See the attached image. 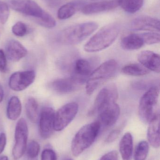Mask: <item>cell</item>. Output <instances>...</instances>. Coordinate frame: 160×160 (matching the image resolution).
<instances>
[{
  "label": "cell",
  "instance_id": "6da1fadb",
  "mask_svg": "<svg viewBox=\"0 0 160 160\" xmlns=\"http://www.w3.org/2000/svg\"><path fill=\"white\" fill-rule=\"evenodd\" d=\"M8 4L13 10L34 18L35 21L43 27L52 28L56 25L53 17L33 0H9Z\"/></svg>",
  "mask_w": 160,
  "mask_h": 160
},
{
  "label": "cell",
  "instance_id": "7a4b0ae2",
  "mask_svg": "<svg viewBox=\"0 0 160 160\" xmlns=\"http://www.w3.org/2000/svg\"><path fill=\"white\" fill-rule=\"evenodd\" d=\"M121 30L118 23L108 24L98 31L84 47L85 51L94 52L103 50L110 47L117 38Z\"/></svg>",
  "mask_w": 160,
  "mask_h": 160
},
{
  "label": "cell",
  "instance_id": "3957f363",
  "mask_svg": "<svg viewBox=\"0 0 160 160\" xmlns=\"http://www.w3.org/2000/svg\"><path fill=\"white\" fill-rule=\"evenodd\" d=\"M98 27L94 22H87L69 26L57 36V41L63 45H74L80 43L92 34Z\"/></svg>",
  "mask_w": 160,
  "mask_h": 160
},
{
  "label": "cell",
  "instance_id": "277c9868",
  "mask_svg": "<svg viewBox=\"0 0 160 160\" xmlns=\"http://www.w3.org/2000/svg\"><path fill=\"white\" fill-rule=\"evenodd\" d=\"M100 131V124L98 121L82 127L75 134L71 142V150L73 156L79 157L89 148L95 141Z\"/></svg>",
  "mask_w": 160,
  "mask_h": 160
},
{
  "label": "cell",
  "instance_id": "5b68a950",
  "mask_svg": "<svg viewBox=\"0 0 160 160\" xmlns=\"http://www.w3.org/2000/svg\"><path fill=\"white\" fill-rule=\"evenodd\" d=\"M118 68V63L112 59L106 61L93 70L86 80V93L88 95H92L98 88L113 78Z\"/></svg>",
  "mask_w": 160,
  "mask_h": 160
},
{
  "label": "cell",
  "instance_id": "8992f818",
  "mask_svg": "<svg viewBox=\"0 0 160 160\" xmlns=\"http://www.w3.org/2000/svg\"><path fill=\"white\" fill-rule=\"evenodd\" d=\"M159 88L157 86L150 87L143 95L139 105V115L143 122L149 123L153 118L158 113Z\"/></svg>",
  "mask_w": 160,
  "mask_h": 160
},
{
  "label": "cell",
  "instance_id": "52a82bcc",
  "mask_svg": "<svg viewBox=\"0 0 160 160\" xmlns=\"http://www.w3.org/2000/svg\"><path fill=\"white\" fill-rule=\"evenodd\" d=\"M118 98V89L116 85L114 83L107 85L98 94L88 114L91 116L97 115L105 106L116 102Z\"/></svg>",
  "mask_w": 160,
  "mask_h": 160
},
{
  "label": "cell",
  "instance_id": "ba28073f",
  "mask_svg": "<svg viewBox=\"0 0 160 160\" xmlns=\"http://www.w3.org/2000/svg\"><path fill=\"white\" fill-rule=\"evenodd\" d=\"M28 137V128L24 118H20L16 125L15 132V144L12 155L15 160L21 158L26 151Z\"/></svg>",
  "mask_w": 160,
  "mask_h": 160
},
{
  "label": "cell",
  "instance_id": "9c48e42d",
  "mask_svg": "<svg viewBox=\"0 0 160 160\" xmlns=\"http://www.w3.org/2000/svg\"><path fill=\"white\" fill-rule=\"evenodd\" d=\"M79 111V105L75 102H69L61 107L55 113L54 130L61 131L74 119Z\"/></svg>",
  "mask_w": 160,
  "mask_h": 160
},
{
  "label": "cell",
  "instance_id": "30bf717a",
  "mask_svg": "<svg viewBox=\"0 0 160 160\" xmlns=\"http://www.w3.org/2000/svg\"><path fill=\"white\" fill-rule=\"evenodd\" d=\"M55 112L52 107H43L39 117V130L42 139L50 137L54 130V119Z\"/></svg>",
  "mask_w": 160,
  "mask_h": 160
},
{
  "label": "cell",
  "instance_id": "8fae6325",
  "mask_svg": "<svg viewBox=\"0 0 160 160\" xmlns=\"http://www.w3.org/2000/svg\"><path fill=\"white\" fill-rule=\"evenodd\" d=\"M35 77V73L34 70L18 71L11 75L8 85L14 91H22L34 82Z\"/></svg>",
  "mask_w": 160,
  "mask_h": 160
},
{
  "label": "cell",
  "instance_id": "7c38bea8",
  "mask_svg": "<svg viewBox=\"0 0 160 160\" xmlns=\"http://www.w3.org/2000/svg\"><path fill=\"white\" fill-rule=\"evenodd\" d=\"M120 109L116 102H113L102 108L97 114L98 120L101 128H109L113 126L119 118Z\"/></svg>",
  "mask_w": 160,
  "mask_h": 160
},
{
  "label": "cell",
  "instance_id": "4fadbf2b",
  "mask_svg": "<svg viewBox=\"0 0 160 160\" xmlns=\"http://www.w3.org/2000/svg\"><path fill=\"white\" fill-rule=\"evenodd\" d=\"M83 83L81 80L71 77L53 81L49 84V88L58 94H66L78 90Z\"/></svg>",
  "mask_w": 160,
  "mask_h": 160
},
{
  "label": "cell",
  "instance_id": "5bb4252c",
  "mask_svg": "<svg viewBox=\"0 0 160 160\" xmlns=\"http://www.w3.org/2000/svg\"><path fill=\"white\" fill-rule=\"evenodd\" d=\"M129 27L133 31L159 32L160 21L150 16H141L133 19L130 23Z\"/></svg>",
  "mask_w": 160,
  "mask_h": 160
},
{
  "label": "cell",
  "instance_id": "9a60e30c",
  "mask_svg": "<svg viewBox=\"0 0 160 160\" xmlns=\"http://www.w3.org/2000/svg\"><path fill=\"white\" fill-rule=\"evenodd\" d=\"M160 56L157 53L151 51L141 52L138 56V60L141 64L149 71L157 73L160 71Z\"/></svg>",
  "mask_w": 160,
  "mask_h": 160
},
{
  "label": "cell",
  "instance_id": "2e32d148",
  "mask_svg": "<svg viewBox=\"0 0 160 160\" xmlns=\"http://www.w3.org/2000/svg\"><path fill=\"white\" fill-rule=\"evenodd\" d=\"M118 6L117 0L100 1L85 5L82 8L81 11L85 15L97 14L113 10Z\"/></svg>",
  "mask_w": 160,
  "mask_h": 160
},
{
  "label": "cell",
  "instance_id": "e0dca14e",
  "mask_svg": "<svg viewBox=\"0 0 160 160\" xmlns=\"http://www.w3.org/2000/svg\"><path fill=\"white\" fill-rule=\"evenodd\" d=\"M93 64L85 59H78L75 60L72 68V77L77 78L85 82L93 71Z\"/></svg>",
  "mask_w": 160,
  "mask_h": 160
},
{
  "label": "cell",
  "instance_id": "ac0fdd59",
  "mask_svg": "<svg viewBox=\"0 0 160 160\" xmlns=\"http://www.w3.org/2000/svg\"><path fill=\"white\" fill-rule=\"evenodd\" d=\"M26 49L19 42L11 40L6 47V55L10 61L18 62L27 55Z\"/></svg>",
  "mask_w": 160,
  "mask_h": 160
},
{
  "label": "cell",
  "instance_id": "d6986e66",
  "mask_svg": "<svg viewBox=\"0 0 160 160\" xmlns=\"http://www.w3.org/2000/svg\"><path fill=\"white\" fill-rule=\"evenodd\" d=\"M147 137L150 144L155 148L160 147V116L157 114L149 122Z\"/></svg>",
  "mask_w": 160,
  "mask_h": 160
},
{
  "label": "cell",
  "instance_id": "ffe728a7",
  "mask_svg": "<svg viewBox=\"0 0 160 160\" xmlns=\"http://www.w3.org/2000/svg\"><path fill=\"white\" fill-rule=\"evenodd\" d=\"M84 2L83 1H73L64 5L58 9L57 17L60 20L69 18L73 16L78 10L82 8Z\"/></svg>",
  "mask_w": 160,
  "mask_h": 160
},
{
  "label": "cell",
  "instance_id": "44dd1931",
  "mask_svg": "<svg viewBox=\"0 0 160 160\" xmlns=\"http://www.w3.org/2000/svg\"><path fill=\"white\" fill-rule=\"evenodd\" d=\"M140 34L132 33L124 37L121 41L123 49L132 51L141 48L144 45Z\"/></svg>",
  "mask_w": 160,
  "mask_h": 160
},
{
  "label": "cell",
  "instance_id": "7402d4cb",
  "mask_svg": "<svg viewBox=\"0 0 160 160\" xmlns=\"http://www.w3.org/2000/svg\"><path fill=\"white\" fill-rule=\"evenodd\" d=\"M119 151L123 160H132L133 153V137L131 133H125L119 143Z\"/></svg>",
  "mask_w": 160,
  "mask_h": 160
},
{
  "label": "cell",
  "instance_id": "603a6c76",
  "mask_svg": "<svg viewBox=\"0 0 160 160\" xmlns=\"http://www.w3.org/2000/svg\"><path fill=\"white\" fill-rule=\"evenodd\" d=\"M22 112V104L18 98L11 97L8 101L7 108V116L11 120H16L19 117Z\"/></svg>",
  "mask_w": 160,
  "mask_h": 160
},
{
  "label": "cell",
  "instance_id": "cb8c5ba5",
  "mask_svg": "<svg viewBox=\"0 0 160 160\" xmlns=\"http://www.w3.org/2000/svg\"><path fill=\"white\" fill-rule=\"evenodd\" d=\"M122 72L127 76L142 77L149 74V71L141 64L133 63L124 66Z\"/></svg>",
  "mask_w": 160,
  "mask_h": 160
},
{
  "label": "cell",
  "instance_id": "d4e9b609",
  "mask_svg": "<svg viewBox=\"0 0 160 160\" xmlns=\"http://www.w3.org/2000/svg\"><path fill=\"white\" fill-rule=\"evenodd\" d=\"M25 112L28 119L34 123H37L39 119L38 112V104L34 98H31L27 100L25 103Z\"/></svg>",
  "mask_w": 160,
  "mask_h": 160
},
{
  "label": "cell",
  "instance_id": "484cf974",
  "mask_svg": "<svg viewBox=\"0 0 160 160\" xmlns=\"http://www.w3.org/2000/svg\"><path fill=\"white\" fill-rule=\"evenodd\" d=\"M119 5L127 13L133 14L139 11L143 4L144 0H117Z\"/></svg>",
  "mask_w": 160,
  "mask_h": 160
},
{
  "label": "cell",
  "instance_id": "4316f807",
  "mask_svg": "<svg viewBox=\"0 0 160 160\" xmlns=\"http://www.w3.org/2000/svg\"><path fill=\"white\" fill-rule=\"evenodd\" d=\"M149 152V145L146 141H142L138 143L134 154V160H145Z\"/></svg>",
  "mask_w": 160,
  "mask_h": 160
},
{
  "label": "cell",
  "instance_id": "83f0119b",
  "mask_svg": "<svg viewBox=\"0 0 160 160\" xmlns=\"http://www.w3.org/2000/svg\"><path fill=\"white\" fill-rule=\"evenodd\" d=\"M40 151L39 143L35 141H32L29 143L26 148V158H38V156Z\"/></svg>",
  "mask_w": 160,
  "mask_h": 160
},
{
  "label": "cell",
  "instance_id": "f1b7e54d",
  "mask_svg": "<svg viewBox=\"0 0 160 160\" xmlns=\"http://www.w3.org/2000/svg\"><path fill=\"white\" fill-rule=\"evenodd\" d=\"M140 34L143 40L144 44L153 45L160 42V34L157 32H146Z\"/></svg>",
  "mask_w": 160,
  "mask_h": 160
},
{
  "label": "cell",
  "instance_id": "f546056e",
  "mask_svg": "<svg viewBox=\"0 0 160 160\" xmlns=\"http://www.w3.org/2000/svg\"><path fill=\"white\" fill-rule=\"evenodd\" d=\"M28 29L25 23L22 22H18L12 28V32L15 35L23 37L27 34Z\"/></svg>",
  "mask_w": 160,
  "mask_h": 160
},
{
  "label": "cell",
  "instance_id": "4dcf8cb0",
  "mask_svg": "<svg viewBox=\"0 0 160 160\" xmlns=\"http://www.w3.org/2000/svg\"><path fill=\"white\" fill-rule=\"evenodd\" d=\"M9 15L10 11L8 5L0 1V23L5 24L8 20Z\"/></svg>",
  "mask_w": 160,
  "mask_h": 160
},
{
  "label": "cell",
  "instance_id": "1f68e13d",
  "mask_svg": "<svg viewBox=\"0 0 160 160\" xmlns=\"http://www.w3.org/2000/svg\"><path fill=\"white\" fill-rule=\"evenodd\" d=\"M41 160H57L56 153L52 149H45L41 153Z\"/></svg>",
  "mask_w": 160,
  "mask_h": 160
},
{
  "label": "cell",
  "instance_id": "d6a6232c",
  "mask_svg": "<svg viewBox=\"0 0 160 160\" xmlns=\"http://www.w3.org/2000/svg\"><path fill=\"white\" fill-rule=\"evenodd\" d=\"M121 128L116 129L110 132L106 138L105 142L108 143L113 142H114L120 135L121 132Z\"/></svg>",
  "mask_w": 160,
  "mask_h": 160
},
{
  "label": "cell",
  "instance_id": "836d02e7",
  "mask_svg": "<svg viewBox=\"0 0 160 160\" xmlns=\"http://www.w3.org/2000/svg\"><path fill=\"white\" fill-rule=\"evenodd\" d=\"M7 70L6 56L3 49H0V72L5 73Z\"/></svg>",
  "mask_w": 160,
  "mask_h": 160
},
{
  "label": "cell",
  "instance_id": "e575fe53",
  "mask_svg": "<svg viewBox=\"0 0 160 160\" xmlns=\"http://www.w3.org/2000/svg\"><path fill=\"white\" fill-rule=\"evenodd\" d=\"M99 160H118V155L115 150L110 151L102 156Z\"/></svg>",
  "mask_w": 160,
  "mask_h": 160
},
{
  "label": "cell",
  "instance_id": "d590c367",
  "mask_svg": "<svg viewBox=\"0 0 160 160\" xmlns=\"http://www.w3.org/2000/svg\"><path fill=\"white\" fill-rule=\"evenodd\" d=\"M7 143V137L5 133L2 132L0 134V155L5 148Z\"/></svg>",
  "mask_w": 160,
  "mask_h": 160
},
{
  "label": "cell",
  "instance_id": "8d00e7d4",
  "mask_svg": "<svg viewBox=\"0 0 160 160\" xmlns=\"http://www.w3.org/2000/svg\"><path fill=\"white\" fill-rule=\"evenodd\" d=\"M4 90L3 87L0 84V103L2 102L3 99Z\"/></svg>",
  "mask_w": 160,
  "mask_h": 160
},
{
  "label": "cell",
  "instance_id": "74e56055",
  "mask_svg": "<svg viewBox=\"0 0 160 160\" xmlns=\"http://www.w3.org/2000/svg\"><path fill=\"white\" fill-rule=\"evenodd\" d=\"M0 160H8V159L7 156H3L0 157Z\"/></svg>",
  "mask_w": 160,
  "mask_h": 160
},
{
  "label": "cell",
  "instance_id": "f35d334b",
  "mask_svg": "<svg viewBox=\"0 0 160 160\" xmlns=\"http://www.w3.org/2000/svg\"><path fill=\"white\" fill-rule=\"evenodd\" d=\"M25 160H38V158L34 159H32L28 158H26V159Z\"/></svg>",
  "mask_w": 160,
  "mask_h": 160
},
{
  "label": "cell",
  "instance_id": "ab89813d",
  "mask_svg": "<svg viewBox=\"0 0 160 160\" xmlns=\"http://www.w3.org/2000/svg\"><path fill=\"white\" fill-rule=\"evenodd\" d=\"M65 160H73L72 159H71V158H68V159H66Z\"/></svg>",
  "mask_w": 160,
  "mask_h": 160
}]
</instances>
